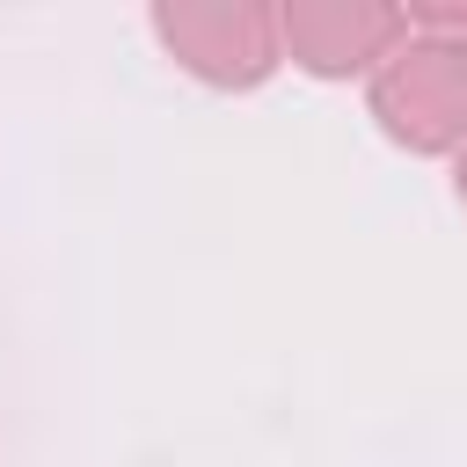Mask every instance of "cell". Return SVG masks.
Wrapping results in <instances>:
<instances>
[{"label": "cell", "instance_id": "6da1fadb", "mask_svg": "<svg viewBox=\"0 0 467 467\" xmlns=\"http://www.w3.org/2000/svg\"><path fill=\"white\" fill-rule=\"evenodd\" d=\"M372 117L409 153L460 146L467 139V29L394 44V58L372 73Z\"/></svg>", "mask_w": 467, "mask_h": 467}, {"label": "cell", "instance_id": "7a4b0ae2", "mask_svg": "<svg viewBox=\"0 0 467 467\" xmlns=\"http://www.w3.org/2000/svg\"><path fill=\"white\" fill-rule=\"evenodd\" d=\"M153 29L190 73L219 88H255L285 58L277 7H248V0H175V7H153Z\"/></svg>", "mask_w": 467, "mask_h": 467}, {"label": "cell", "instance_id": "3957f363", "mask_svg": "<svg viewBox=\"0 0 467 467\" xmlns=\"http://www.w3.org/2000/svg\"><path fill=\"white\" fill-rule=\"evenodd\" d=\"M409 36L401 7H365V0H292L277 15V44L306 66V73H365L387 66L394 44Z\"/></svg>", "mask_w": 467, "mask_h": 467}, {"label": "cell", "instance_id": "277c9868", "mask_svg": "<svg viewBox=\"0 0 467 467\" xmlns=\"http://www.w3.org/2000/svg\"><path fill=\"white\" fill-rule=\"evenodd\" d=\"M460 204H467V153H460Z\"/></svg>", "mask_w": 467, "mask_h": 467}]
</instances>
